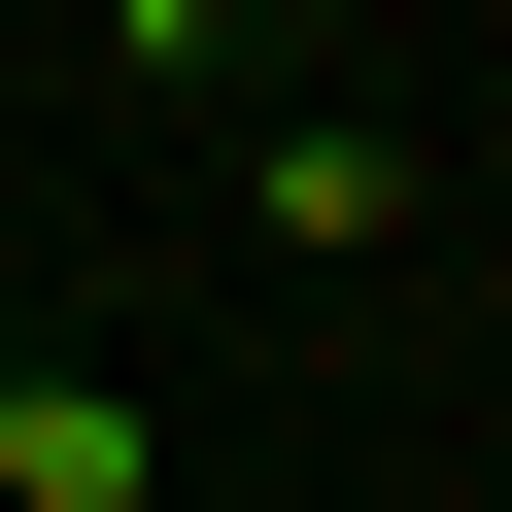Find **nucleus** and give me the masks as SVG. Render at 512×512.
I'll return each mask as SVG.
<instances>
[{
  "label": "nucleus",
  "instance_id": "f257e3e1",
  "mask_svg": "<svg viewBox=\"0 0 512 512\" xmlns=\"http://www.w3.org/2000/svg\"><path fill=\"white\" fill-rule=\"evenodd\" d=\"M0 512H137V410L103 376H0Z\"/></svg>",
  "mask_w": 512,
  "mask_h": 512
}]
</instances>
